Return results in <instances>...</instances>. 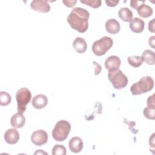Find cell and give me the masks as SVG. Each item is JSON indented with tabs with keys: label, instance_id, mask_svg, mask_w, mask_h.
Instances as JSON below:
<instances>
[{
	"label": "cell",
	"instance_id": "1",
	"mask_svg": "<svg viewBox=\"0 0 155 155\" xmlns=\"http://www.w3.org/2000/svg\"><path fill=\"white\" fill-rule=\"evenodd\" d=\"M90 13L86 9L81 7L73 8L67 18L70 27L79 33L85 32L88 28Z\"/></svg>",
	"mask_w": 155,
	"mask_h": 155
},
{
	"label": "cell",
	"instance_id": "2",
	"mask_svg": "<svg viewBox=\"0 0 155 155\" xmlns=\"http://www.w3.org/2000/svg\"><path fill=\"white\" fill-rule=\"evenodd\" d=\"M154 87V81L150 76H143L138 82L134 83L130 91L133 95H139L150 91Z\"/></svg>",
	"mask_w": 155,
	"mask_h": 155
},
{
	"label": "cell",
	"instance_id": "3",
	"mask_svg": "<svg viewBox=\"0 0 155 155\" xmlns=\"http://www.w3.org/2000/svg\"><path fill=\"white\" fill-rule=\"evenodd\" d=\"M71 130L70 124L65 120H60L56 122L52 130V136L58 142L65 140Z\"/></svg>",
	"mask_w": 155,
	"mask_h": 155
},
{
	"label": "cell",
	"instance_id": "4",
	"mask_svg": "<svg viewBox=\"0 0 155 155\" xmlns=\"http://www.w3.org/2000/svg\"><path fill=\"white\" fill-rule=\"evenodd\" d=\"M113 44V41L110 37L104 36L93 42L91 50L95 55L97 56H102L111 48Z\"/></svg>",
	"mask_w": 155,
	"mask_h": 155
},
{
	"label": "cell",
	"instance_id": "5",
	"mask_svg": "<svg viewBox=\"0 0 155 155\" xmlns=\"http://www.w3.org/2000/svg\"><path fill=\"white\" fill-rule=\"evenodd\" d=\"M108 78L113 87L117 90L124 88L128 83L127 76L125 75L119 69L109 71L108 73Z\"/></svg>",
	"mask_w": 155,
	"mask_h": 155
},
{
	"label": "cell",
	"instance_id": "6",
	"mask_svg": "<svg viewBox=\"0 0 155 155\" xmlns=\"http://www.w3.org/2000/svg\"><path fill=\"white\" fill-rule=\"evenodd\" d=\"M31 94L27 88H21L16 93V100L17 102L18 111L23 113L26 110L27 105L30 102Z\"/></svg>",
	"mask_w": 155,
	"mask_h": 155
},
{
	"label": "cell",
	"instance_id": "7",
	"mask_svg": "<svg viewBox=\"0 0 155 155\" xmlns=\"http://www.w3.org/2000/svg\"><path fill=\"white\" fill-rule=\"evenodd\" d=\"M31 140L36 146H41L45 144L48 140V134L43 130H38L33 132L31 136Z\"/></svg>",
	"mask_w": 155,
	"mask_h": 155
},
{
	"label": "cell",
	"instance_id": "8",
	"mask_svg": "<svg viewBox=\"0 0 155 155\" xmlns=\"http://www.w3.org/2000/svg\"><path fill=\"white\" fill-rule=\"evenodd\" d=\"M30 6L33 10L40 13H47L50 10V5L47 0L32 1Z\"/></svg>",
	"mask_w": 155,
	"mask_h": 155
},
{
	"label": "cell",
	"instance_id": "9",
	"mask_svg": "<svg viewBox=\"0 0 155 155\" xmlns=\"http://www.w3.org/2000/svg\"><path fill=\"white\" fill-rule=\"evenodd\" d=\"M19 133L15 128L8 129L4 133V138L8 144H15L19 140Z\"/></svg>",
	"mask_w": 155,
	"mask_h": 155
},
{
	"label": "cell",
	"instance_id": "10",
	"mask_svg": "<svg viewBox=\"0 0 155 155\" xmlns=\"http://www.w3.org/2000/svg\"><path fill=\"white\" fill-rule=\"evenodd\" d=\"M121 61L120 58L115 55L109 56L105 61V67L107 70L109 71H113L119 69L120 66Z\"/></svg>",
	"mask_w": 155,
	"mask_h": 155
},
{
	"label": "cell",
	"instance_id": "11",
	"mask_svg": "<svg viewBox=\"0 0 155 155\" xmlns=\"http://www.w3.org/2000/svg\"><path fill=\"white\" fill-rule=\"evenodd\" d=\"M84 143L82 140L79 137H72L68 143V147L70 150L74 153H78L82 150Z\"/></svg>",
	"mask_w": 155,
	"mask_h": 155
},
{
	"label": "cell",
	"instance_id": "12",
	"mask_svg": "<svg viewBox=\"0 0 155 155\" xmlns=\"http://www.w3.org/2000/svg\"><path fill=\"white\" fill-rule=\"evenodd\" d=\"M48 103L47 96L43 94L36 95L31 101V104L35 108L42 109L46 107Z\"/></svg>",
	"mask_w": 155,
	"mask_h": 155
},
{
	"label": "cell",
	"instance_id": "13",
	"mask_svg": "<svg viewBox=\"0 0 155 155\" xmlns=\"http://www.w3.org/2000/svg\"><path fill=\"white\" fill-rule=\"evenodd\" d=\"M25 123V117L19 112L13 114L10 119V124L15 128H22Z\"/></svg>",
	"mask_w": 155,
	"mask_h": 155
},
{
	"label": "cell",
	"instance_id": "14",
	"mask_svg": "<svg viewBox=\"0 0 155 155\" xmlns=\"http://www.w3.org/2000/svg\"><path fill=\"white\" fill-rule=\"evenodd\" d=\"M129 27L133 32L139 33L143 31L145 27V22L140 18H134L130 22Z\"/></svg>",
	"mask_w": 155,
	"mask_h": 155
},
{
	"label": "cell",
	"instance_id": "15",
	"mask_svg": "<svg viewBox=\"0 0 155 155\" xmlns=\"http://www.w3.org/2000/svg\"><path fill=\"white\" fill-rule=\"evenodd\" d=\"M105 29L110 34H116L120 29L119 22L115 19H109L105 22Z\"/></svg>",
	"mask_w": 155,
	"mask_h": 155
},
{
	"label": "cell",
	"instance_id": "16",
	"mask_svg": "<svg viewBox=\"0 0 155 155\" xmlns=\"http://www.w3.org/2000/svg\"><path fill=\"white\" fill-rule=\"evenodd\" d=\"M72 45L78 53H83L85 52L87 48V44L85 40L81 37H77L73 42Z\"/></svg>",
	"mask_w": 155,
	"mask_h": 155
},
{
	"label": "cell",
	"instance_id": "17",
	"mask_svg": "<svg viewBox=\"0 0 155 155\" xmlns=\"http://www.w3.org/2000/svg\"><path fill=\"white\" fill-rule=\"evenodd\" d=\"M137 12L141 18H147L152 15L153 10L150 6L143 3L137 8Z\"/></svg>",
	"mask_w": 155,
	"mask_h": 155
},
{
	"label": "cell",
	"instance_id": "18",
	"mask_svg": "<svg viewBox=\"0 0 155 155\" xmlns=\"http://www.w3.org/2000/svg\"><path fill=\"white\" fill-rule=\"evenodd\" d=\"M119 17L124 22H130L133 19V12L127 7L120 8L118 12Z\"/></svg>",
	"mask_w": 155,
	"mask_h": 155
},
{
	"label": "cell",
	"instance_id": "19",
	"mask_svg": "<svg viewBox=\"0 0 155 155\" xmlns=\"http://www.w3.org/2000/svg\"><path fill=\"white\" fill-rule=\"evenodd\" d=\"M143 61L148 65H154L155 64V56L154 52L150 50H145L141 56Z\"/></svg>",
	"mask_w": 155,
	"mask_h": 155
},
{
	"label": "cell",
	"instance_id": "20",
	"mask_svg": "<svg viewBox=\"0 0 155 155\" xmlns=\"http://www.w3.org/2000/svg\"><path fill=\"white\" fill-rule=\"evenodd\" d=\"M143 113L146 118L154 120L155 119V104H147V106L143 109Z\"/></svg>",
	"mask_w": 155,
	"mask_h": 155
},
{
	"label": "cell",
	"instance_id": "21",
	"mask_svg": "<svg viewBox=\"0 0 155 155\" xmlns=\"http://www.w3.org/2000/svg\"><path fill=\"white\" fill-rule=\"evenodd\" d=\"M129 64L135 68L140 67L143 62V59L139 56H130L127 58Z\"/></svg>",
	"mask_w": 155,
	"mask_h": 155
},
{
	"label": "cell",
	"instance_id": "22",
	"mask_svg": "<svg viewBox=\"0 0 155 155\" xmlns=\"http://www.w3.org/2000/svg\"><path fill=\"white\" fill-rule=\"evenodd\" d=\"M12 97L6 91H1L0 93V105L1 106H7L11 103Z\"/></svg>",
	"mask_w": 155,
	"mask_h": 155
},
{
	"label": "cell",
	"instance_id": "23",
	"mask_svg": "<svg viewBox=\"0 0 155 155\" xmlns=\"http://www.w3.org/2000/svg\"><path fill=\"white\" fill-rule=\"evenodd\" d=\"M53 155H65L67 153L66 148L62 145L56 144L52 148Z\"/></svg>",
	"mask_w": 155,
	"mask_h": 155
},
{
	"label": "cell",
	"instance_id": "24",
	"mask_svg": "<svg viewBox=\"0 0 155 155\" xmlns=\"http://www.w3.org/2000/svg\"><path fill=\"white\" fill-rule=\"evenodd\" d=\"M80 2L94 8H99L102 3L101 0H80Z\"/></svg>",
	"mask_w": 155,
	"mask_h": 155
},
{
	"label": "cell",
	"instance_id": "25",
	"mask_svg": "<svg viewBox=\"0 0 155 155\" xmlns=\"http://www.w3.org/2000/svg\"><path fill=\"white\" fill-rule=\"evenodd\" d=\"M145 3L144 1H130V6L134 9H137L140 5Z\"/></svg>",
	"mask_w": 155,
	"mask_h": 155
},
{
	"label": "cell",
	"instance_id": "26",
	"mask_svg": "<svg viewBox=\"0 0 155 155\" xmlns=\"http://www.w3.org/2000/svg\"><path fill=\"white\" fill-rule=\"evenodd\" d=\"M93 64L94 68V74L96 76L98 75L101 71V70H102L101 66L96 61H93Z\"/></svg>",
	"mask_w": 155,
	"mask_h": 155
},
{
	"label": "cell",
	"instance_id": "27",
	"mask_svg": "<svg viewBox=\"0 0 155 155\" xmlns=\"http://www.w3.org/2000/svg\"><path fill=\"white\" fill-rule=\"evenodd\" d=\"M62 2L65 4V5L67 7H73L76 3V0H67V1H62Z\"/></svg>",
	"mask_w": 155,
	"mask_h": 155
},
{
	"label": "cell",
	"instance_id": "28",
	"mask_svg": "<svg viewBox=\"0 0 155 155\" xmlns=\"http://www.w3.org/2000/svg\"><path fill=\"white\" fill-rule=\"evenodd\" d=\"M119 2V1H118V0H117V1H116V0H111H111H110V1L106 0L105 1L106 4L109 7H115L118 4Z\"/></svg>",
	"mask_w": 155,
	"mask_h": 155
},
{
	"label": "cell",
	"instance_id": "29",
	"mask_svg": "<svg viewBox=\"0 0 155 155\" xmlns=\"http://www.w3.org/2000/svg\"><path fill=\"white\" fill-rule=\"evenodd\" d=\"M154 18L151 21L149 22L148 23V30L152 32V33H154Z\"/></svg>",
	"mask_w": 155,
	"mask_h": 155
},
{
	"label": "cell",
	"instance_id": "30",
	"mask_svg": "<svg viewBox=\"0 0 155 155\" xmlns=\"http://www.w3.org/2000/svg\"><path fill=\"white\" fill-rule=\"evenodd\" d=\"M154 133H153L152 135H151V136L150 137V139H149V144H150V145H151L152 147H154Z\"/></svg>",
	"mask_w": 155,
	"mask_h": 155
},
{
	"label": "cell",
	"instance_id": "31",
	"mask_svg": "<svg viewBox=\"0 0 155 155\" xmlns=\"http://www.w3.org/2000/svg\"><path fill=\"white\" fill-rule=\"evenodd\" d=\"M154 38H155V37L154 36H153L151 38H150L149 40H148L149 45L151 46L153 48L154 47Z\"/></svg>",
	"mask_w": 155,
	"mask_h": 155
},
{
	"label": "cell",
	"instance_id": "32",
	"mask_svg": "<svg viewBox=\"0 0 155 155\" xmlns=\"http://www.w3.org/2000/svg\"><path fill=\"white\" fill-rule=\"evenodd\" d=\"M38 153H39V154H47V153L42 151V150H38L37 151H36L35 153V154H38Z\"/></svg>",
	"mask_w": 155,
	"mask_h": 155
}]
</instances>
